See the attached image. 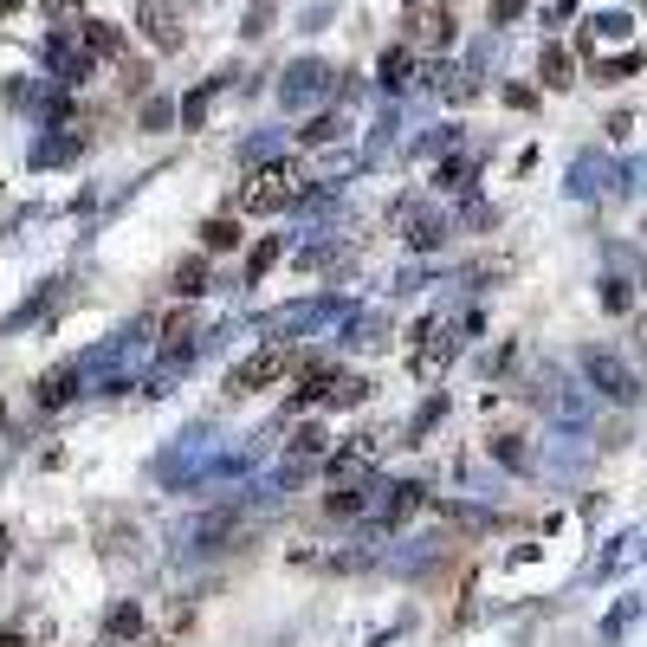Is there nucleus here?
Listing matches in <instances>:
<instances>
[{
    "label": "nucleus",
    "mask_w": 647,
    "mask_h": 647,
    "mask_svg": "<svg viewBox=\"0 0 647 647\" xmlns=\"http://www.w3.org/2000/svg\"><path fill=\"white\" fill-rule=\"evenodd\" d=\"M343 130H350V123H343V117H330V110H324V117H311V123H305V130H298V136H305V143H337Z\"/></svg>",
    "instance_id": "4468645a"
},
{
    "label": "nucleus",
    "mask_w": 647,
    "mask_h": 647,
    "mask_svg": "<svg viewBox=\"0 0 647 647\" xmlns=\"http://www.w3.org/2000/svg\"><path fill=\"white\" fill-rule=\"evenodd\" d=\"M201 240H208V253H227V246H240V227H233V220H208Z\"/></svg>",
    "instance_id": "dca6fc26"
},
{
    "label": "nucleus",
    "mask_w": 647,
    "mask_h": 647,
    "mask_svg": "<svg viewBox=\"0 0 647 647\" xmlns=\"http://www.w3.org/2000/svg\"><path fill=\"white\" fill-rule=\"evenodd\" d=\"M602 182H609V169H602V162H596V156H583V162H576V182H570V188H576V195H596V188H602Z\"/></svg>",
    "instance_id": "2eb2a0df"
},
{
    "label": "nucleus",
    "mask_w": 647,
    "mask_h": 647,
    "mask_svg": "<svg viewBox=\"0 0 647 647\" xmlns=\"http://www.w3.org/2000/svg\"><path fill=\"white\" fill-rule=\"evenodd\" d=\"M136 26H143V33H149V46H162V52H175V46H182V26H175V13L162 7V0H149V7L136 13Z\"/></svg>",
    "instance_id": "0eeeda50"
},
{
    "label": "nucleus",
    "mask_w": 647,
    "mask_h": 647,
    "mask_svg": "<svg viewBox=\"0 0 647 647\" xmlns=\"http://www.w3.org/2000/svg\"><path fill=\"white\" fill-rule=\"evenodd\" d=\"M104 635H110V641H136V635H143V615H136V602H117V609H110Z\"/></svg>",
    "instance_id": "9d476101"
},
{
    "label": "nucleus",
    "mask_w": 647,
    "mask_h": 647,
    "mask_svg": "<svg viewBox=\"0 0 647 647\" xmlns=\"http://www.w3.org/2000/svg\"><path fill=\"white\" fill-rule=\"evenodd\" d=\"M46 13H52V20H72V13H78V0H46Z\"/></svg>",
    "instance_id": "a878e982"
},
{
    "label": "nucleus",
    "mask_w": 647,
    "mask_h": 647,
    "mask_svg": "<svg viewBox=\"0 0 647 647\" xmlns=\"http://www.w3.org/2000/svg\"><path fill=\"white\" fill-rule=\"evenodd\" d=\"M292 195H298V188H292V169L279 162V169H259L253 182L240 188V208L246 214H279V208H292Z\"/></svg>",
    "instance_id": "7ed1b4c3"
},
{
    "label": "nucleus",
    "mask_w": 647,
    "mask_h": 647,
    "mask_svg": "<svg viewBox=\"0 0 647 647\" xmlns=\"http://www.w3.org/2000/svg\"><path fill=\"white\" fill-rule=\"evenodd\" d=\"M415 46H453V13H421L415 20Z\"/></svg>",
    "instance_id": "1a4fd4ad"
},
{
    "label": "nucleus",
    "mask_w": 647,
    "mask_h": 647,
    "mask_svg": "<svg viewBox=\"0 0 647 647\" xmlns=\"http://www.w3.org/2000/svg\"><path fill=\"white\" fill-rule=\"evenodd\" d=\"M214 91H227V72H220V78H208L201 91H188V104H182V123H201V110L214 104Z\"/></svg>",
    "instance_id": "ddd939ff"
},
{
    "label": "nucleus",
    "mask_w": 647,
    "mask_h": 647,
    "mask_svg": "<svg viewBox=\"0 0 647 647\" xmlns=\"http://www.w3.org/2000/svg\"><path fill=\"white\" fill-rule=\"evenodd\" d=\"M583 376L596 382V395H609V402H622V408L641 395V376H635V369H628L615 350H589V356H583Z\"/></svg>",
    "instance_id": "f03ea898"
},
{
    "label": "nucleus",
    "mask_w": 647,
    "mask_h": 647,
    "mask_svg": "<svg viewBox=\"0 0 647 647\" xmlns=\"http://www.w3.org/2000/svg\"><path fill=\"white\" fill-rule=\"evenodd\" d=\"M402 233H408V246H440L447 220H440L434 208H402Z\"/></svg>",
    "instance_id": "6e6552de"
},
{
    "label": "nucleus",
    "mask_w": 647,
    "mask_h": 647,
    "mask_svg": "<svg viewBox=\"0 0 647 647\" xmlns=\"http://www.w3.org/2000/svg\"><path fill=\"white\" fill-rule=\"evenodd\" d=\"M201 279H208V266H201V259L175 266V292H182V298H195V292H201Z\"/></svg>",
    "instance_id": "aec40b11"
},
{
    "label": "nucleus",
    "mask_w": 647,
    "mask_h": 647,
    "mask_svg": "<svg viewBox=\"0 0 647 647\" xmlns=\"http://www.w3.org/2000/svg\"><path fill=\"white\" fill-rule=\"evenodd\" d=\"M382 85H389V91H402V85H408V52H402V46L382 52Z\"/></svg>",
    "instance_id": "a211bd4d"
},
{
    "label": "nucleus",
    "mask_w": 647,
    "mask_h": 647,
    "mask_svg": "<svg viewBox=\"0 0 647 647\" xmlns=\"http://www.w3.org/2000/svg\"><path fill=\"white\" fill-rule=\"evenodd\" d=\"M538 72H544L550 91H563V85H570V52H563V46H544L538 52Z\"/></svg>",
    "instance_id": "9b49d317"
},
{
    "label": "nucleus",
    "mask_w": 647,
    "mask_h": 647,
    "mask_svg": "<svg viewBox=\"0 0 647 647\" xmlns=\"http://www.w3.org/2000/svg\"><path fill=\"white\" fill-rule=\"evenodd\" d=\"M641 65V52H628V59H615V65H602V85H615V78H628Z\"/></svg>",
    "instance_id": "412c9836"
},
{
    "label": "nucleus",
    "mask_w": 647,
    "mask_h": 647,
    "mask_svg": "<svg viewBox=\"0 0 647 647\" xmlns=\"http://www.w3.org/2000/svg\"><path fill=\"white\" fill-rule=\"evenodd\" d=\"M85 39H91V52H123V33H117L110 20H91V26H85Z\"/></svg>",
    "instance_id": "f3484780"
},
{
    "label": "nucleus",
    "mask_w": 647,
    "mask_h": 647,
    "mask_svg": "<svg viewBox=\"0 0 647 647\" xmlns=\"http://www.w3.org/2000/svg\"><path fill=\"white\" fill-rule=\"evenodd\" d=\"M330 91V72L318 59H305V65H292V72H285V85H279V98H285V110H305L311 98H324Z\"/></svg>",
    "instance_id": "20e7f679"
},
{
    "label": "nucleus",
    "mask_w": 647,
    "mask_h": 647,
    "mask_svg": "<svg viewBox=\"0 0 647 647\" xmlns=\"http://www.w3.org/2000/svg\"><path fill=\"white\" fill-rule=\"evenodd\" d=\"M279 253H285V240H259V246H253V259H246V279H266V266H272Z\"/></svg>",
    "instance_id": "6ab92c4d"
},
{
    "label": "nucleus",
    "mask_w": 647,
    "mask_h": 647,
    "mask_svg": "<svg viewBox=\"0 0 647 647\" xmlns=\"http://www.w3.org/2000/svg\"><path fill=\"white\" fill-rule=\"evenodd\" d=\"M78 389H85V369H78V363H59V369H46V376H39L33 402H39V408H65Z\"/></svg>",
    "instance_id": "423d86ee"
},
{
    "label": "nucleus",
    "mask_w": 647,
    "mask_h": 647,
    "mask_svg": "<svg viewBox=\"0 0 647 647\" xmlns=\"http://www.w3.org/2000/svg\"><path fill=\"white\" fill-rule=\"evenodd\" d=\"M525 13V0H492V20H518Z\"/></svg>",
    "instance_id": "393cba45"
},
{
    "label": "nucleus",
    "mask_w": 647,
    "mask_h": 647,
    "mask_svg": "<svg viewBox=\"0 0 647 647\" xmlns=\"http://www.w3.org/2000/svg\"><path fill=\"white\" fill-rule=\"evenodd\" d=\"M169 117H175V110L162 104V98H156V104H143V123H149V130H162V123H169Z\"/></svg>",
    "instance_id": "5701e85b"
},
{
    "label": "nucleus",
    "mask_w": 647,
    "mask_h": 647,
    "mask_svg": "<svg viewBox=\"0 0 647 647\" xmlns=\"http://www.w3.org/2000/svg\"><path fill=\"white\" fill-rule=\"evenodd\" d=\"M162 337H169V356H188V343H195V318H188V311H175V318L162 324Z\"/></svg>",
    "instance_id": "f8f14e48"
},
{
    "label": "nucleus",
    "mask_w": 647,
    "mask_h": 647,
    "mask_svg": "<svg viewBox=\"0 0 647 647\" xmlns=\"http://www.w3.org/2000/svg\"><path fill=\"white\" fill-rule=\"evenodd\" d=\"M285 369H292V350H285V343H266V350L240 356V363L227 369V389L233 395H253V389H266V382H279Z\"/></svg>",
    "instance_id": "f257e3e1"
},
{
    "label": "nucleus",
    "mask_w": 647,
    "mask_h": 647,
    "mask_svg": "<svg viewBox=\"0 0 647 647\" xmlns=\"http://www.w3.org/2000/svg\"><path fill=\"white\" fill-rule=\"evenodd\" d=\"M492 447H499L505 466H525V447H518V440H492Z\"/></svg>",
    "instance_id": "b1692460"
},
{
    "label": "nucleus",
    "mask_w": 647,
    "mask_h": 647,
    "mask_svg": "<svg viewBox=\"0 0 647 647\" xmlns=\"http://www.w3.org/2000/svg\"><path fill=\"white\" fill-rule=\"evenodd\" d=\"M13 7H20V0H0V13H13Z\"/></svg>",
    "instance_id": "bb28decb"
},
{
    "label": "nucleus",
    "mask_w": 647,
    "mask_h": 647,
    "mask_svg": "<svg viewBox=\"0 0 647 647\" xmlns=\"http://www.w3.org/2000/svg\"><path fill=\"white\" fill-rule=\"evenodd\" d=\"M602 305H609V311H628V285L609 279V285H602Z\"/></svg>",
    "instance_id": "4be33fe9"
},
{
    "label": "nucleus",
    "mask_w": 647,
    "mask_h": 647,
    "mask_svg": "<svg viewBox=\"0 0 647 647\" xmlns=\"http://www.w3.org/2000/svg\"><path fill=\"white\" fill-rule=\"evenodd\" d=\"M46 65L59 72V85H85V78H91V52H85V46H72L65 33H52V39H46Z\"/></svg>",
    "instance_id": "39448f33"
}]
</instances>
